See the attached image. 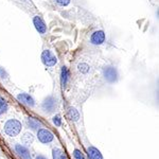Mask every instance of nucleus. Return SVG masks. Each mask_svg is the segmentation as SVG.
I'll return each mask as SVG.
<instances>
[{
  "instance_id": "1",
  "label": "nucleus",
  "mask_w": 159,
  "mask_h": 159,
  "mask_svg": "<svg viewBox=\"0 0 159 159\" xmlns=\"http://www.w3.org/2000/svg\"><path fill=\"white\" fill-rule=\"evenodd\" d=\"M21 127V122L16 119H11L9 121H7L6 124H4V132H6L7 136L15 137L20 133Z\"/></svg>"
},
{
  "instance_id": "2",
  "label": "nucleus",
  "mask_w": 159,
  "mask_h": 159,
  "mask_svg": "<svg viewBox=\"0 0 159 159\" xmlns=\"http://www.w3.org/2000/svg\"><path fill=\"white\" fill-rule=\"evenodd\" d=\"M102 73H103L105 81L108 82L110 84L116 83L118 81V79H119V73H118L117 68L112 65L104 66L103 69H102Z\"/></svg>"
},
{
  "instance_id": "3",
  "label": "nucleus",
  "mask_w": 159,
  "mask_h": 159,
  "mask_svg": "<svg viewBox=\"0 0 159 159\" xmlns=\"http://www.w3.org/2000/svg\"><path fill=\"white\" fill-rule=\"evenodd\" d=\"M42 61L47 67H53L57 64V57L54 55V53L50 50H43L42 53Z\"/></svg>"
},
{
  "instance_id": "4",
  "label": "nucleus",
  "mask_w": 159,
  "mask_h": 159,
  "mask_svg": "<svg viewBox=\"0 0 159 159\" xmlns=\"http://www.w3.org/2000/svg\"><path fill=\"white\" fill-rule=\"evenodd\" d=\"M56 107H57V100L52 96L47 97V98L43 100V102L42 104L43 110L46 112H48V114L54 111V110L56 109Z\"/></svg>"
},
{
  "instance_id": "5",
  "label": "nucleus",
  "mask_w": 159,
  "mask_h": 159,
  "mask_svg": "<svg viewBox=\"0 0 159 159\" xmlns=\"http://www.w3.org/2000/svg\"><path fill=\"white\" fill-rule=\"evenodd\" d=\"M105 39H106V35L103 30L94 31L90 36V43L93 46H101L105 43Z\"/></svg>"
},
{
  "instance_id": "6",
  "label": "nucleus",
  "mask_w": 159,
  "mask_h": 159,
  "mask_svg": "<svg viewBox=\"0 0 159 159\" xmlns=\"http://www.w3.org/2000/svg\"><path fill=\"white\" fill-rule=\"evenodd\" d=\"M37 130H38V132H37V138H38V140H39L42 143H45V144H47V143L52 142L53 139H54V135H53L49 129H37Z\"/></svg>"
},
{
  "instance_id": "7",
  "label": "nucleus",
  "mask_w": 159,
  "mask_h": 159,
  "mask_svg": "<svg viewBox=\"0 0 159 159\" xmlns=\"http://www.w3.org/2000/svg\"><path fill=\"white\" fill-rule=\"evenodd\" d=\"M33 25H34L35 29L40 35H45L47 33V25H46L45 21L40 16L36 15V16L33 17Z\"/></svg>"
},
{
  "instance_id": "8",
  "label": "nucleus",
  "mask_w": 159,
  "mask_h": 159,
  "mask_svg": "<svg viewBox=\"0 0 159 159\" xmlns=\"http://www.w3.org/2000/svg\"><path fill=\"white\" fill-rule=\"evenodd\" d=\"M17 100H18L19 102H21L22 104L27 105V106H31L33 107L35 105V101L34 99L32 98V97L30 96V94L25 93V92H22V93H19L18 96H17Z\"/></svg>"
},
{
  "instance_id": "9",
  "label": "nucleus",
  "mask_w": 159,
  "mask_h": 159,
  "mask_svg": "<svg viewBox=\"0 0 159 159\" xmlns=\"http://www.w3.org/2000/svg\"><path fill=\"white\" fill-rule=\"evenodd\" d=\"M15 151L18 155L21 157V159H31V154L28 148H25L22 144H15Z\"/></svg>"
},
{
  "instance_id": "10",
  "label": "nucleus",
  "mask_w": 159,
  "mask_h": 159,
  "mask_svg": "<svg viewBox=\"0 0 159 159\" xmlns=\"http://www.w3.org/2000/svg\"><path fill=\"white\" fill-rule=\"evenodd\" d=\"M69 81V70L66 66H63L61 69V85L63 88H65Z\"/></svg>"
},
{
  "instance_id": "11",
  "label": "nucleus",
  "mask_w": 159,
  "mask_h": 159,
  "mask_svg": "<svg viewBox=\"0 0 159 159\" xmlns=\"http://www.w3.org/2000/svg\"><path fill=\"white\" fill-rule=\"evenodd\" d=\"M87 155L89 159H103L101 152L94 147H89L87 148Z\"/></svg>"
},
{
  "instance_id": "12",
  "label": "nucleus",
  "mask_w": 159,
  "mask_h": 159,
  "mask_svg": "<svg viewBox=\"0 0 159 159\" xmlns=\"http://www.w3.org/2000/svg\"><path fill=\"white\" fill-rule=\"evenodd\" d=\"M27 124L28 126L30 127V129H38L39 127H42V122L39 121L38 119H36V118L34 117H29L27 119Z\"/></svg>"
},
{
  "instance_id": "13",
  "label": "nucleus",
  "mask_w": 159,
  "mask_h": 159,
  "mask_svg": "<svg viewBox=\"0 0 159 159\" xmlns=\"http://www.w3.org/2000/svg\"><path fill=\"white\" fill-rule=\"evenodd\" d=\"M52 157H53V159H67V156H66V154L64 153V151L58 148H53Z\"/></svg>"
},
{
  "instance_id": "14",
  "label": "nucleus",
  "mask_w": 159,
  "mask_h": 159,
  "mask_svg": "<svg viewBox=\"0 0 159 159\" xmlns=\"http://www.w3.org/2000/svg\"><path fill=\"white\" fill-rule=\"evenodd\" d=\"M68 116L69 118H70L72 121H78V120L80 119V114H79V111L76 110L74 107H69L68 108Z\"/></svg>"
},
{
  "instance_id": "15",
  "label": "nucleus",
  "mask_w": 159,
  "mask_h": 159,
  "mask_svg": "<svg viewBox=\"0 0 159 159\" xmlns=\"http://www.w3.org/2000/svg\"><path fill=\"white\" fill-rule=\"evenodd\" d=\"M78 71L82 74H87L90 71V66L87 63H80L78 65Z\"/></svg>"
},
{
  "instance_id": "16",
  "label": "nucleus",
  "mask_w": 159,
  "mask_h": 159,
  "mask_svg": "<svg viewBox=\"0 0 159 159\" xmlns=\"http://www.w3.org/2000/svg\"><path fill=\"white\" fill-rule=\"evenodd\" d=\"M34 141V136H33L31 133H25L22 136V142L25 143V144H31V143Z\"/></svg>"
},
{
  "instance_id": "17",
  "label": "nucleus",
  "mask_w": 159,
  "mask_h": 159,
  "mask_svg": "<svg viewBox=\"0 0 159 159\" xmlns=\"http://www.w3.org/2000/svg\"><path fill=\"white\" fill-rule=\"evenodd\" d=\"M7 108H9V105H7V101L3 98L0 97V115L6 114Z\"/></svg>"
},
{
  "instance_id": "18",
  "label": "nucleus",
  "mask_w": 159,
  "mask_h": 159,
  "mask_svg": "<svg viewBox=\"0 0 159 159\" xmlns=\"http://www.w3.org/2000/svg\"><path fill=\"white\" fill-rule=\"evenodd\" d=\"M54 2L60 7H67L71 2V0H54Z\"/></svg>"
},
{
  "instance_id": "19",
  "label": "nucleus",
  "mask_w": 159,
  "mask_h": 159,
  "mask_svg": "<svg viewBox=\"0 0 159 159\" xmlns=\"http://www.w3.org/2000/svg\"><path fill=\"white\" fill-rule=\"evenodd\" d=\"M73 156L75 159H85V157H84V155L82 154V152L80 150H78V148H75V150L73 151Z\"/></svg>"
},
{
  "instance_id": "20",
  "label": "nucleus",
  "mask_w": 159,
  "mask_h": 159,
  "mask_svg": "<svg viewBox=\"0 0 159 159\" xmlns=\"http://www.w3.org/2000/svg\"><path fill=\"white\" fill-rule=\"evenodd\" d=\"M52 121L56 126H61V116H58V115H56V116L53 117Z\"/></svg>"
},
{
  "instance_id": "21",
  "label": "nucleus",
  "mask_w": 159,
  "mask_h": 159,
  "mask_svg": "<svg viewBox=\"0 0 159 159\" xmlns=\"http://www.w3.org/2000/svg\"><path fill=\"white\" fill-rule=\"evenodd\" d=\"M0 78L1 79H7V73L6 72L3 68H0Z\"/></svg>"
},
{
  "instance_id": "22",
  "label": "nucleus",
  "mask_w": 159,
  "mask_h": 159,
  "mask_svg": "<svg viewBox=\"0 0 159 159\" xmlns=\"http://www.w3.org/2000/svg\"><path fill=\"white\" fill-rule=\"evenodd\" d=\"M35 159H47V158H46V157H43V156H42V155H38L37 157L35 158Z\"/></svg>"
}]
</instances>
